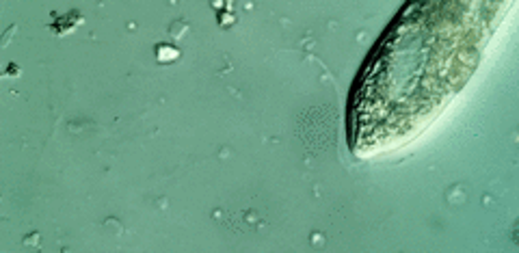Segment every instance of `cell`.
Here are the masks:
<instances>
[{
  "mask_svg": "<svg viewBox=\"0 0 519 253\" xmlns=\"http://www.w3.org/2000/svg\"><path fill=\"white\" fill-rule=\"evenodd\" d=\"M156 56H158L160 63H169V61L178 59L180 52L175 48H171V46H158V48H156Z\"/></svg>",
  "mask_w": 519,
  "mask_h": 253,
  "instance_id": "6da1fadb",
  "label": "cell"
},
{
  "mask_svg": "<svg viewBox=\"0 0 519 253\" xmlns=\"http://www.w3.org/2000/svg\"><path fill=\"white\" fill-rule=\"evenodd\" d=\"M74 26H78V22H71L70 15H65V18H56L54 24H52V28H54L56 33H65V30H71Z\"/></svg>",
  "mask_w": 519,
  "mask_h": 253,
  "instance_id": "7a4b0ae2",
  "label": "cell"
}]
</instances>
